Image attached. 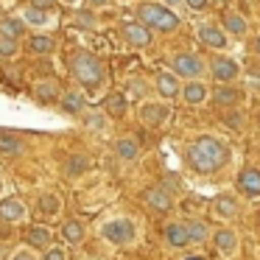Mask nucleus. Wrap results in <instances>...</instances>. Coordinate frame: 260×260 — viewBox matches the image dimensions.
<instances>
[{
	"instance_id": "nucleus-33",
	"label": "nucleus",
	"mask_w": 260,
	"mask_h": 260,
	"mask_svg": "<svg viewBox=\"0 0 260 260\" xmlns=\"http://www.w3.org/2000/svg\"><path fill=\"white\" fill-rule=\"evenodd\" d=\"M40 210L45 215H59L62 213V196H59V193H45V196L40 199Z\"/></svg>"
},
{
	"instance_id": "nucleus-10",
	"label": "nucleus",
	"mask_w": 260,
	"mask_h": 260,
	"mask_svg": "<svg viewBox=\"0 0 260 260\" xmlns=\"http://www.w3.org/2000/svg\"><path fill=\"white\" fill-rule=\"evenodd\" d=\"M120 34H123V40L129 42L132 48H148V45H151V40H154L151 28H146L143 23H123Z\"/></svg>"
},
{
	"instance_id": "nucleus-32",
	"label": "nucleus",
	"mask_w": 260,
	"mask_h": 260,
	"mask_svg": "<svg viewBox=\"0 0 260 260\" xmlns=\"http://www.w3.org/2000/svg\"><path fill=\"white\" fill-rule=\"evenodd\" d=\"M73 25L81 31H95L98 28V17L95 12H84V9H79V12L73 14Z\"/></svg>"
},
{
	"instance_id": "nucleus-14",
	"label": "nucleus",
	"mask_w": 260,
	"mask_h": 260,
	"mask_svg": "<svg viewBox=\"0 0 260 260\" xmlns=\"http://www.w3.org/2000/svg\"><path fill=\"white\" fill-rule=\"evenodd\" d=\"M154 90H157V95L162 98V101H171V98L179 95L182 84H179V79H176L174 73L162 70V73H157V79H154Z\"/></svg>"
},
{
	"instance_id": "nucleus-41",
	"label": "nucleus",
	"mask_w": 260,
	"mask_h": 260,
	"mask_svg": "<svg viewBox=\"0 0 260 260\" xmlns=\"http://www.w3.org/2000/svg\"><path fill=\"white\" fill-rule=\"evenodd\" d=\"M92 9H107V6H112V0H87Z\"/></svg>"
},
{
	"instance_id": "nucleus-47",
	"label": "nucleus",
	"mask_w": 260,
	"mask_h": 260,
	"mask_svg": "<svg viewBox=\"0 0 260 260\" xmlns=\"http://www.w3.org/2000/svg\"><path fill=\"white\" fill-rule=\"evenodd\" d=\"M0 190H3V182H0Z\"/></svg>"
},
{
	"instance_id": "nucleus-2",
	"label": "nucleus",
	"mask_w": 260,
	"mask_h": 260,
	"mask_svg": "<svg viewBox=\"0 0 260 260\" xmlns=\"http://www.w3.org/2000/svg\"><path fill=\"white\" fill-rule=\"evenodd\" d=\"M70 76L87 90H98L107 81V64H104L101 56H95L90 51H76L70 56Z\"/></svg>"
},
{
	"instance_id": "nucleus-29",
	"label": "nucleus",
	"mask_w": 260,
	"mask_h": 260,
	"mask_svg": "<svg viewBox=\"0 0 260 260\" xmlns=\"http://www.w3.org/2000/svg\"><path fill=\"white\" fill-rule=\"evenodd\" d=\"M126 98H135V101H143V98H146L148 95V92H151V87H148V81L146 79H137V76H135V79H129V81H126Z\"/></svg>"
},
{
	"instance_id": "nucleus-3",
	"label": "nucleus",
	"mask_w": 260,
	"mask_h": 260,
	"mask_svg": "<svg viewBox=\"0 0 260 260\" xmlns=\"http://www.w3.org/2000/svg\"><path fill=\"white\" fill-rule=\"evenodd\" d=\"M137 23H143L151 31H159V34H174V31L182 25V20H179V14H176L174 9L162 6V3L146 0V3L137 6Z\"/></svg>"
},
{
	"instance_id": "nucleus-21",
	"label": "nucleus",
	"mask_w": 260,
	"mask_h": 260,
	"mask_svg": "<svg viewBox=\"0 0 260 260\" xmlns=\"http://www.w3.org/2000/svg\"><path fill=\"white\" fill-rule=\"evenodd\" d=\"M34 95L40 98V101L51 104V101H59V95H62V87H59V81H56V79L37 81V84H34Z\"/></svg>"
},
{
	"instance_id": "nucleus-40",
	"label": "nucleus",
	"mask_w": 260,
	"mask_h": 260,
	"mask_svg": "<svg viewBox=\"0 0 260 260\" xmlns=\"http://www.w3.org/2000/svg\"><path fill=\"white\" fill-rule=\"evenodd\" d=\"M28 6L42 9V12H51V9L56 6V0H28Z\"/></svg>"
},
{
	"instance_id": "nucleus-37",
	"label": "nucleus",
	"mask_w": 260,
	"mask_h": 260,
	"mask_svg": "<svg viewBox=\"0 0 260 260\" xmlns=\"http://www.w3.org/2000/svg\"><path fill=\"white\" fill-rule=\"evenodd\" d=\"M42 260H68V254H64L62 246H48L45 254H42Z\"/></svg>"
},
{
	"instance_id": "nucleus-25",
	"label": "nucleus",
	"mask_w": 260,
	"mask_h": 260,
	"mask_svg": "<svg viewBox=\"0 0 260 260\" xmlns=\"http://www.w3.org/2000/svg\"><path fill=\"white\" fill-rule=\"evenodd\" d=\"M62 235H64V241H68V243H81V241L87 238V226H84V221H79V218L64 221Z\"/></svg>"
},
{
	"instance_id": "nucleus-6",
	"label": "nucleus",
	"mask_w": 260,
	"mask_h": 260,
	"mask_svg": "<svg viewBox=\"0 0 260 260\" xmlns=\"http://www.w3.org/2000/svg\"><path fill=\"white\" fill-rule=\"evenodd\" d=\"M207 73L213 76L218 84H232V81L238 79V73H241V68H238V62L230 56H213L207 64Z\"/></svg>"
},
{
	"instance_id": "nucleus-5",
	"label": "nucleus",
	"mask_w": 260,
	"mask_h": 260,
	"mask_svg": "<svg viewBox=\"0 0 260 260\" xmlns=\"http://www.w3.org/2000/svg\"><path fill=\"white\" fill-rule=\"evenodd\" d=\"M101 235L107 238L109 243H115V246H129L137 235V226L132 218H112L101 226Z\"/></svg>"
},
{
	"instance_id": "nucleus-23",
	"label": "nucleus",
	"mask_w": 260,
	"mask_h": 260,
	"mask_svg": "<svg viewBox=\"0 0 260 260\" xmlns=\"http://www.w3.org/2000/svg\"><path fill=\"white\" fill-rule=\"evenodd\" d=\"M115 154H118V159H123V162H135V159L140 157V146H137L135 137H120V140L115 143Z\"/></svg>"
},
{
	"instance_id": "nucleus-43",
	"label": "nucleus",
	"mask_w": 260,
	"mask_h": 260,
	"mask_svg": "<svg viewBox=\"0 0 260 260\" xmlns=\"http://www.w3.org/2000/svg\"><path fill=\"white\" fill-rule=\"evenodd\" d=\"M162 6H168V9H176V6H185L182 0H162Z\"/></svg>"
},
{
	"instance_id": "nucleus-17",
	"label": "nucleus",
	"mask_w": 260,
	"mask_h": 260,
	"mask_svg": "<svg viewBox=\"0 0 260 260\" xmlns=\"http://www.w3.org/2000/svg\"><path fill=\"white\" fill-rule=\"evenodd\" d=\"M165 243H168L171 249H182V246H187V243H190L185 221H171V224L165 226Z\"/></svg>"
},
{
	"instance_id": "nucleus-22",
	"label": "nucleus",
	"mask_w": 260,
	"mask_h": 260,
	"mask_svg": "<svg viewBox=\"0 0 260 260\" xmlns=\"http://www.w3.org/2000/svg\"><path fill=\"white\" fill-rule=\"evenodd\" d=\"M25 215V204L20 199H3L0 202V221H20Z\"/></svg>"
},
{
	"instance_id": "nucleus-18",
	"label": "nucleus",
	"mask_w": 260,
	"mask_h": 260,
	"mask_svg": "<svg viewBox=\"0 0 260 260\" xmlns=\"http://www.w3.org/2000/svg\"><path fill=\"white\" fill-rule=\"evenodd\" d=\"M126 109H129L126 92H109V95L104 98V115H109V118H123Z\"/></svg>"
},
{
	"instance_id": "nucleus-36",
	"label": "nucleus",
	"mask_w": 260,
	"mask_h": 260,
	"mask_svg": "<svg viewBox=\"0 0 260 260\" xmlns=\"http://www.w3.org/2000/svg\"><path fill=\"white\" fill-rule=\"evenodd\" d=\"M20 51L17 40H9V37H0V56H14Z\"/></svg>"
},
{
	"instance_id": "nucleus-35",
	"label": "nucleus",
	"mask_w": 260,
	"mask_h": 260,
	"mask_svg": "<svg viewBox=\"0 0 260 260\" xmlns=\"http://www.w3.org/2000/svg\"><path fill=\"white\" fill-rule=\"evenodd\" d=\"M87 165H90V162H87V157H70V162H68V168H64V171H68V176H73V174H84Z\"/></svg>"
},
{
	"instance_id": "nucleus-44",
	"label": "nucleus",
	"mask_w": 260,
	"mask_h": 260,
	"mask_svg": "<svg viewBox=\"0 0 260 260\" xmlns=\"http://www.w3.org/2000/svg\"><path fill=\"white\" fill-rule=\"evenodd\" d=\"M252 48H254V53L260 56V37H254V42H252Z\"/></svg>"
},
{
	"instance_id": "nucleus-13",
	"label": "nucleus",
	"mask_w": 260,
	"mask_h": 260,
	"mask_svg": "<svg viewBox=\"0 0 260 260\" xmlns=\"http://www.w3.org/2000/svg\"><path fill=\"white\" fill-rule=\"evenodd\" d=\"M221 28H224L226 37H235V40H243L249 34V20L238 12H224L221 17Z\"/></svg>"
},
{
	"instance_id": "nucleus-15",
	"label": "nucleus",
	"mask_w": 260,
	"mask_h": 260,
	"mask_svg": "<svg viewBox=\"0 0 260 260\" xmlns=\"http://www.w3.org/2000/svg\"><path fill=\"white\" fill-rule=\"evenodd\" d=\"M59 104H62L64 115H73V118H76V115H81L87 109V95H84V92H79V90H68V92L62 90Z\"/></svg>"
},
{
	"instance_id": "nucleus-34",
	"label": "nucleus",
	"mask_w": 260,
	"mask_h": 260,
	"mask_svg": "<svg viewBox=\"0 0 260 260\" xmlns=\"http://www.w3.org/2000/svg\"><path fill=\"white\" fill-rule=\"evenodd\" d=\"M79 118L84 120L87 129H98V132H101L104 126H107V118H104V112H98V109H84Z\"/></svg>"
},
{
	"instance_id": "nucleus-39",
	"label": "nucleus",
	"mask_w": 260,
	"mask_h": 260,
	"mask_svg": "<svg viewBox=\"0 0 260 260\" xmlns=\"http://www.w3.org/2000/svg\"><path fill=\"white\" fill-rule=\"evenodd\" d=\"M224 120L232 126V129H243V115H241V112H230Z\"/></svg>"
},
{
	"instance_id": "nucleus-45",
	"label": "nucleus",
	"mask_w": 260,
	"mask_h": 260,
	"mask_svg": "<svg viewBox=\"0 0 260 260\" xmlns=\"http://www.w3.org/2000/svg\"><path fill=\"white\" fill-rule=\"evenodd\" d=\"M62 3H68V6H79L81 0H62Z\"/></svg>"
},
{
	"instance_id": "nucleus-16",
	"label": "nucleus",
	"mask_w": 260,
	"mask_h": 260,
	"mask_svg": "<svg viewBox=\"0 0 260 260\" xmlns=\"http://www.w3.org/2000/svg\"><path fill=\"white\" fill-rule=\"evenodd\" d=\"M213 243H215V249H218V254H224V257H232V254L238 252V235L232 230H226V226H221L213 235Z\"/></svg>"
},
{
	"instance_id": "nucleus-19",
	"label": "nucleus",
	"mask_w": 260,
	"mask_h": 260,
	"mask_svg": "<svg viewBox=\"0 0 260 260\" xmlns=\"http://www.w3.org/2000/svg\"><path fill=\"white\" fill-rule=\"evenodd\" d=\"M210 95H213V101L224 109L238 107V101H241V90H235V87H230V84H218V90H213Z\"/></svg>"
},
{
	"instance_id": "nucleus-11",
	"label": "nucleus",
	"mask_w": 260,
	"mask_h": 260,
	"mask_svg": "<svg viewBox=\"0 0 260 260\" xmlns=\"http://www.w3.org/2000/svg\"><path fill=\"white\" fill-rule=\"evenodd\" d=\"M143 202H146L151 210H157V213H168V210L174 207V196H171L162 185L146 187V190H143Z\"/></svg>"
},
{
	"instance_id": "nucleus-1",
	"label": "nucleus",
	"mask_w": 260,
	"mask_h": 260,
	"mask_svg": "<svg viewBox=\"0 0 260 260\" xmlns=\"http://www.w3.org/2000/svg\"><path fill=\"white\" fill-rule=\"evenodd\" d=\"M185 159L196 174H215L230 162V146L213 135H202L185 148Z\"/></svg>"
},
{
	"instance_id": "nucleus-24",
	"label": "nucleus",
	"mask_w": 260,
	"mask_h": 260,
	"mask_svg": "<svg viewBox=\"0 0 260 260\" xmlns=\"http://www.w3.org/2000/svg\"><path fill=\"white\" fill-rule=\"evenodd\" d=\"M25 28L28 25L23 23L20 17H6V20H0V37H9V40H23L25 37Z\"/></svg>"
},
{
	"instance_id": "nucleus-26",
	"label": "nucleus",
	"mask_w": 260,
	"mask_h": 260,
	"mask_svg": "<svg viewBox=\"0 0 260 260\" xmlns=\"http://www.w3.org/2000/svg\"><path fill=\"white\" fill-rule=\"evenodd\" d=\"M25 241H28L31 249H48L51 246V230L48 226H31Z\"/></svg>"
},
{
	"instance_id": "nucleus-9",
	"label": "nucleus",
	"mask_w": 260,
	"mask_h": 260,
	"mask_svg": "<svg viewBox=\"0 0 260 260\" xmlns=\"http://www.w3.org/2000/svg\"><path fill=\"white\" fill-rule=\"evenodd\" d=\"M168 115H171V109L162 101H143L140 104V120L146 126H162L168 120Z\"/></svg>"
},
{
	"instance_id": "nucleus-20",
	"label": "nucleus",
	"mask_w": 260,
	"mask_h": 260,
	"mask_svg": "<svg viewBox=\"0 0 260 260\" xmlns=\"http://www.w3.org/2000/svg\"><path fill=\"white\" fill-rule=\"evenodd\" d=\"M28 51L34 53V56H51V53L56 51V40L48 37V34H31Z\"/></svg>"
},
{
	"instance_id": "nucleus-42",
	"label": "nucleus",
	"mask_w": 260,
	"mask_h": 260,
	"mask_svg": "<svg viewBox=\"0 0 260 260\" xmlns=\"http://www.w3.org/2000/svg\"><path fill=\"white\" fill-rule=\"evenodd\" d=\"M12 260H40V257H37L34 252H17V254H14Z\"/></svg>"
},
{
	"instance_id": "nucleus-30",
	"label": "nucleus",
	"mask_w": 260,
	"mask_h": 260,
	"mask_svg": "<svg viewBox=\"0 0 260 260\" xmlns=\"http://www.w3.org/2000/svg\"><path fill=\"white\" fill-rule=\"evenodd\" d=\"M48 20H51V12H42V9L28 6V9L23 12V23H25V25H34V28H45Z\"/></svg>"
},
{
	"instance_id": "nucleus-31",
	"label": "nucleus",
	"mask_w": 260,
	"mask_h": 260,
	"mask_svg": "<svg viewBox=\"0 0 260 260\" xmlns=\"http://www.w3.org/2000/svg\"><path fill=\"white\" fill-rule=\"evenodd\" d=\"M213 210H215L218 218H232V215H238V204H235L232 196H218L215 204H213Z\"/></svg>"
},
{
	"instance_id": "nucleus-12",
	"label": "nucleus",
	"mask_w": 260,
	"mask_h": 260,
	"mask_svg": "<svg viewBox=\"0 0 260 260\" xmlns=\"http://www.w3.org/2000/svg\"><path fill=\"white\" fill-rule=\"evenodd\" d=\"M179 95H182V101L190 104V107H202V104L210 98V87L204 84L202 79H196V81H185V87L179 90Z\"/></svg>"
},
{
	"instance_id": "nucleus-7",
	"label": "nucleus",
	"mask_w": 260,
	"mask_h": 260,
	"mask_svg": "<svg viewBox=\"0 0 260 260\" xmlns=\"http://www.w3.org/2000/svg\"><path fill=\"white\" fill-rule=\"evenodd\" d=\"M196 37H199L202 45L213 48V51H224V48H230V37H226L224 28L215 25V23H202L196 28Z\"/></svg>"
},
{
	"instance_id": "nucleus-46",
	"label": "nucleus",
	"mask_w": 260,
	"mask_h": 260,
	"mask_svg": "<svg viewBox=\"0 0 260 260\" xmlns=\"http://www.w3.org/2000/svg\"><path fill=\"white\" fill-rule=\"evenodd\" d=\"M187 260H204V257H187Z\"/></svg>"
},
{
	"instance_id": "nucleus-28",
	"label": "nucleus",
	"mask_w": 260,
	"mask_h": 260,
	"mask_svg": "<svg viewBox=\"0 0 260 260\" xmlns=\"http://www.w3.org/2000/svg\"><path fill=\"white\" fill-rule=\"evenodd\" d=\"M185 226H187V238H190V243H204L210 238V226H207V221H202V218L185 221Z\"/></svg>"
},
{
	"instance_id": "nucleus-27",
	"label": "nucleus",
	"mask_w": 260,
	"mask_h": 260,
	"mask_svg": "<svg viewBox=\"0 0 260 260\" xmlns=\"http://www.w3.org/2000/svg\"><path fill=\"white\" fill-rule=\"evenodd\" d=\"M0 154H6V157H23V154H25V146H23V143H20L14 135L0 132Z\"/></svg>"
},
{
	"instance_id": "nucleus-8",
	"label": "nucleus",
	"mask_w": 260,
	"mask_h": 260,
	"mask_svg": "<svg viewBox=\"0 0 260 260\" xmlns=\"http://www.w3.org/2000/svg\"><path fill=\"white\" fill-rule=\"evenodd\" d=\"M235 187L241 196L246 199H257L260 196V168H243L235 176Z\"/></svg>"
},
{
	"instance_id": "nucleus-4",
	"label": "nucleus",
	"mask_w": 260,
	"mask_h": 260,
	"mask_svg": "<svg viewBox=\"0 0 260 260\" xmlns=\"http://www.w3.org/2000/svg\"><path fill=\"white\" fill-rule=\"evenodd\" d=\"M171 73H174L176 79L196 81L207 73V62H204L199 53H174V56H171Z\"/></svg>"
},
{
	"instance_id": "nucleus-38",
	"label": "nucleus",
	"mask_w": 260,
	"mask_h": 260,
	"mask_svg": "<svg viewBox=\"0 0 260 260\" xmlns=\"http://www.w3.org/2000/svg\"><path fill=\"white\" fill-rule=\"evenodd\" d=\"M182 3H185L190 12H204V9L210 6V0H182Z\"/></svg>"
}]
</instances>
